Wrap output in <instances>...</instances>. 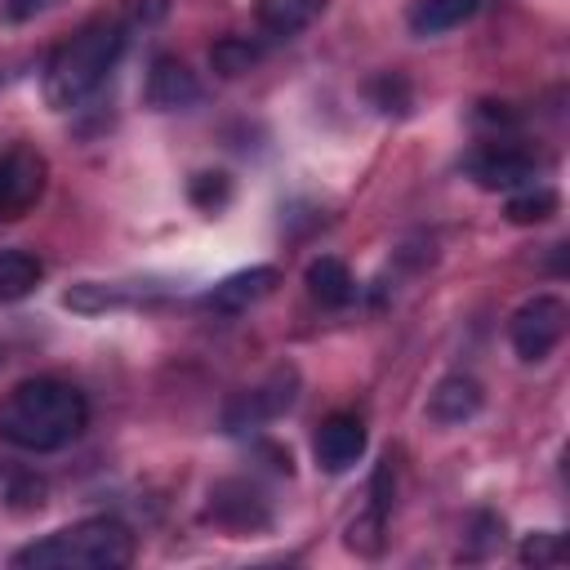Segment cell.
<instances>
[{
	"label": "cell",
	"instance_id": "1",
	"mask_svg": "<svg viewBox=\"0 0 570 570\" xmlns=\"http://www.w3.org/2000/svg\"><path fill=\"white\" fill-rule=\"evenodd\" d=\"M89 428V401L76 383L40 374L22 379L0 396V441L27 454L71 445Z\"/></svg>",
	"mask_w": 570,
	"mask_h": 570
},
{
	"label": "cell",
	"instance_id": "2",
	"mask_svg": "<svg viewBox=\"0 0 570 570\" xmlns=\"http://www.w3.org/2000/svg\"><path fill=\"white\" fill-rule=\"evenodd\" d=\"M125 40H129V31L116 18L85 22L71 40H62L49 53V62H45V102L58 107V111L80 107L107 80V71L120 62Z\"/></svg>",
	"mask_w": 570,
	"mask_h": 570
},
{
	"label": "cell",
	"instance_id": "3",
	"mask_svg": "<svg viewBox=\"0 0 570 570\" xmlns=\"http://www.w3.org/2000/svg\"><path fill=\"white\" fill-rule=\"evenodd\" d=\"M134 561V534L116 517H85L13 552L22 570H120Z\"/></svg>",
	"mask_w": 570,
	"mask_h": 570
},
{
	"label": "cell",
	"instance_id": "4",
	"mask_svg": "<svg viewBox=\"0 0 570 570\" xmlns=\"http://www.w3.org/2000/svg\"><path fill=\"white\" fill-rule=\"evenodd\" d=\"M294 401H298V370H294V365H281V370H272L258 387H249V392H240V396L227 401V410H223V432L263 428V423L281 419Z\"/></svg>",
	"mask_w": 570,
	"mask_h": 570
},
{
	"label": "cell",
	"instance_id": "5",
	"mask_svg": "<svg viewBox=\"0 0 570 570\" xmlns=\"http://www.w3.org/2000/svg\"><path fill=\"white\" fill-rule=\"evenodd\" d=\"M508 334H512V352H517L521 361L534 365V361L552 356V347H557L561 334H566V303H561L557 294H534L530 303H521V307L512 312Z\"/></svg>",
	"mask_w": 570,
	"mask_h": 570
},
{
	"label": "cell",
	"instance_id": "6",
	"mask_svg": "<svg viewBox=\"0 0 570 570\" xmlns=\"http://www.w3.org/2000/svg\"><path fill=\"white\" fill-rule=\"evenodd\" d=\"M534 169H539V160L521 142H485L468 156V174L490 191L525 187V183H534Z\"/></svg>",
	"mask_w": 570,
	"mask_h": 570
},
{
	"label": "cell",
	"instance_id": "7",
	"mask_svg": "<svg viewBox=\"0 0 570 570\" xmlns=\"http://www.w3.org/2000/svg\"><path fill=\"white\" fill-rule=\"evenodd\" d=\"M205 517L223 530H236V534H249V530H263L272 521V508L267 499L249 485V481H218L209 490V508Z\"/></svg>",
	"mask_w": 570,
	"mask_h": 570
},
{
	"label": "cell",
	"instance_id": "8",
	"mask_svg": "<svg viewBox=\"0 0 570 570\" xmlns=\"http://www.w3.org/2000/svg\"><path fill=\"white\" fill-rule=\"evenodd\" d=\"M312 454H316L321 472H347L365 454V423L356 414H330V419H321V428L312 436Z\"/></svg>",
	"mask_w": 570,
	"mask_h": 570
},
{
	"label": "cell",
	"instance_id": "9",
	"mask_svg": "<svg viewBox=\"0 0 570 570\" xmlns=\"http://www.w3.org/2000/svg\"><path fill=\"white\" fill-rule=\"evenodd\" d=\"M45 191V165L31 151L0 156V218H22Z\"/></svg>",
	"mask_w": 570,
	"mask_h": 570
},
{
	"label": "cell",
	"instance_id": "10",
	"mask_svg": "<svg viewBox=\"0 0 570 570\" xmlns=\"http://www.w3.org/2000/svg\"><path fill=\"white\" fill-rule=\"evenodd\" d=\"M200 98V80L187 71V62H178L174 53H160L147 71V107L156 111H183Z\"/></svg>",
	"mask_w": 570,
	"mask_h": 570
},
{
	"label": "cell",
	"instance_id": "11",
	"mask_svg": "<svg viewBox=\"0 0 570 570\" xmlns=\"http://www.w3.org/2000/svg\"><path fill=\"white\" fill-rule=\"evenodd\" d=\"M481 405H485V392H481V383L472 374H445L428 396V419L445 423V428H459V423L476 419Z\"/></svg>",
	"mask_w": 570,
	"mask_h": 570
},
{
	"label": "cell",
	"instance_id": "12",
	"mask_svg": "<svg viewBox=\"0 0 570 570\" xmlns=\"http://www.w3.org/2000/svg\"><path fill=\"white\" fill-rule=\"evenodd\" d=\"M276 281H281V272H276V267H249V272H236V276L218 281L200 303H205V307H214V312L236 316V312L254 307L258 298H267V294L276 289Z\"/></svg>",
	"mask_w": 570,
	"mask_h": 570
},
{
	"label": "cell",
	"instance_id": "13",
	"mask_svg": "<svg viewBox=\"0 0 570 570\" xmlns=\"http://www.w3.org/2000/svg\"><path fill=\"white\" fill-rule=\"evenodd\" d=\"M303 281H307V294H312L321 307H347V303L356 298V281H352L347 263H343V258H334V254L312 258Z\"/></svg>",
	"mask_w": 570,
	"mask_h": 570
},
{
	"label": "cell",
	"instance_id": "14",
	"mask_svg": "<svg viewBox=\"0 0 570 570\" xmlns=\"http://www.w3.org/2000/svg\"><path fill=\"white\" fill-rule=\"evenodd\" d=\"M321 9H325V0H258V27H263V36H272V40H289V36H298L303 27H312L316 18H321Z\"/></svg>",
	"mask_w": 570,
	"mask_h": 570
},
{
	"label": "cell",
	"instance_id": "15",
	"mask_svg": "<svg viewBox=\"0 0 570 570\" xmlns=\"http://www.w3.org/2000/svg\"><path fill=\"white\" fill-rule=\"evenodd\" d=\"M476 9H481V0H414L405 22L414 36H441V31L463 27Z\"/></svg>",
	"mask_w": 570,
	"mask_h": 570
},
{
	"label": "cell",
	"instance_id": "16",
	"mask_svg": "<svg viewBox=\"0 0 570 570\" xmlns=\"http://www.w3.org/2000/svg\"><path fill=\"white\" fill-rule=\"evenodd\" d=\"M45 276V263L27 249H0V303L27 298Z\"/></svg>",
	"mask_w": 570,
	"mask_h": 570
},
{
	"label": "cell",
	"instance_id": "17",
	"mask_svg": "<svg viewBox=\"0 0 570 570\" xmlns=\"http://www.w3.org/2000/svg\"><path fill=\"white\" fill-rule=\"evenodd\" d=\"M258 58H263V49H258L254 40H245V36H223V40H214V49H209V62H214V71H218L223 80L245 76Z\"/></svg>",
	"mask_w": 570,
	"mask_h": 570
},
{
	"label": "cell",
	"instance_id": "18",
	"mask_svg": "<svg viewBox=\"0 0 570 570\" xmlns=\"http://www.w3.org/2000/svg\"><path fill=\"white\" fill-rule=\"evenodd\" d=\"M557 191L552 187H530V191H521V196H512L508 200V223H517V227H530V223H543V218H552L557 214Z\"/></svg>",
	"mask_w": 570,
	"mask_h": 570
},
{
	"label": "cell",
	"instance_id": "19",
	"mask_svg": "<svg viewBox=\"0 0 570 570\" xmlns=\"http://www.w3.org/2000/svg\"><path fill=\"white\" fill-rule=\"evenodd\" d=\"M566 561V539L552 530H539L521 543V566H561Z\"/></svg>",
	"mask_w": 570,
	"mask_h": 570
},
{
	"label": "cell",
	"instance_id": "20",
	"mask_svg": "<svg viewBox=\"0 0 570 570\" xmlns=\"http://www.w3.org/2000/svg\"><path fill=\"white\" fill-rule=\"evenodd\" d=\"M227 196H232L227 174H196V178H191V200H196L200 209H218Z\"/></svg>",
	"mask_w": 570,
	"mask_h": 570
},
{
	"label": "cell",
	"instance_id": "21",
	"mask_svg": "<svg viewBox=\"0 0 570 570\" xmlns=\"http://www.w3.org/2000/svg\"><path fill=\"white\" fill-rule=\"evenodd\" d=\"M374 98H379V107L383 111H396V116H405L410 111V85H405V76H383V80H374Z\"/></svg>",
	"mask_w": 570,
	"mask_h": 570
},
{
	"label": "cell",
	"instance_id": "22",
	"mask_svg": "<svg viewBox=\"0 0 570 570\" xmlns=\"http://www.w3.org/2000/svg\"><path fill=\"white\" fill-rule=\"evenodd\" d=\"M472 539H476V548H468V557H485L490 548L503 543V521L494 512H476L472 517Z\"/></svg>",
	"mask_w": 570,
	"mask_h": 570
},
{
	"label": "cell",
	"instance_id": "23",
	"mask_svg": "<svg viewBox=\"0 0 570 570\" xmlns=\"http://www.w3.org/2000/svg\"><path fill=\"white\" fill-rule=\"evenodd\" d=\"M53 0H4V18L9 22H27V18H36V13H45Z\"/></svg>",
	"mask_w": 570,
	"mask_h": 570
},
{
	"label": "cell",
	"instance_id": "24",
	"mask_svg": "<svg viewBox=\"0 0 570 570\" xmlns=\"http://www.w3.org/2000/svg\"><path fill=\"white\" fill-rule=\"evenodd\" d=\"M0 365H4V352H0Z\"/></svg>",
	"mask_w": 570,
	"mask_h": 570
}]
</instances>
